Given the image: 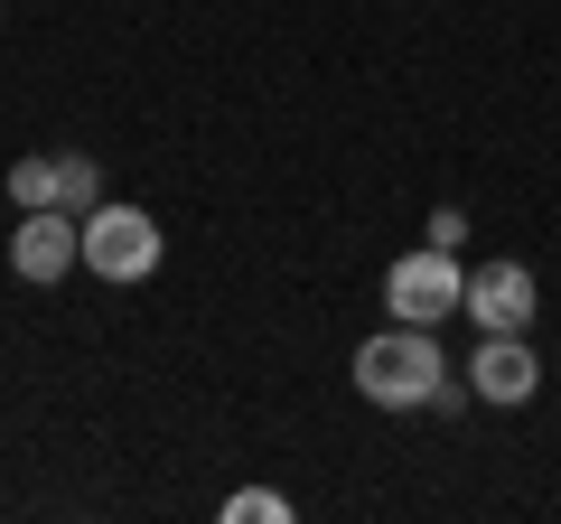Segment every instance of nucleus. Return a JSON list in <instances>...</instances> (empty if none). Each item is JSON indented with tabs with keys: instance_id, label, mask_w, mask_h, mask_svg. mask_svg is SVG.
<instances>
[{
	"instance_id": "1",
	"label": "nucleus",
	"mask_w": 561,
	"mask_h": 524,
	"mask_svg": "<svg viewBox=\"0 0 561 524\" xmlns=\"http://www.w3.org/2000/svg\"><path fill=\"white\" fill-rule=\"evenodd\" d=\"M440 384H449V356H440V338L412 328V319L375 328V338L356 346V394H365L375 412H421Z\"/></svg>"
},
{
	"instance_id": "2",
	"label": "nucleus",
	"mask_w": 561,
	"mask_h": 524,
	"mask_svg": "<svg viewBox=\"0 0 561 524\" xmlns=\"http://www.w3.org/2000/svg\"><path fill=\"white\" fill-rule=\"evenodd\" d=\"M383 309H393V319H412V328L459 319V309H468V272H459V253H449V243L393 253V272H383Z\"/></svg>"
},
{
	"instance_id": "3",
	"label": "nucleus",
	"mask_w": 561,
	"mask_h": 524,
	"mask_svg": "<svg viewBox=\"0 0 561 524\" xmlns=\"http://www.w3.org/2000/svg\"><path fill=\"white\" fill-rule=\"evenodd\" d=\"M160 216L150 206H113L103 197L94 216H84V262H94V282H150L160 272Z\"/></svg>"
},
{
	"instance_id": "4",
	"label": "nucleus",
	"mask_w": 561,
	"mask_h": 524,
	"mask_svg": "<svg viewBox=\"0 0 561 524\" xmlns=\"http://www.w3.org/2000/svg\"><path fill=\"white\" fill-rule=\"evenodd\" d=\"M84 262V216H66V206H20V235H10V272L20 282H66Z\"/></svg>"
},
{
	"instance_id": "5",
	"label": "nucleus",
	"mask_w": 561,
	"mask_h": 524,
	"mask_svg": "<svg viewBox=\"0 0 561 524\" xmlns=\"http://www.w3.org/2000/svg\"><path fill=\"white\" fill-rule=\"evenodd\" d=\"M534 309H542V282L524 272V262H478V272H468V309L459 319H478L486 338H524Z\"/></svg>"
},
{
	"instance_id": "6",
	"label": "nucleus",
	"mask_w": 561,
	"mask_h": 524,
	"mask_svg": "<svg viewBox=\"0 0 561 524\" xmlns=\"http://www.w3.org/2000/svg\"><path fill=\"white\" fill-rule=\"evenodd\" d=\"M468 394H478V403H496V412L534 403V394H542V356H534L524 338H486L478 356H468Z\"/></svg>"
},
{
	"instance_id": "7",
	"label": "nucleus",
	"mask_w": 561,
	"mask_h": 524,
	"mask_svg": "<svg viewBox=\"0 0 561 524\" xmlns=\"http://www.w3.org/2000/svg\"><path fill=\"white\" fill-rule=\"evenodd\" d=\"M57 206L66 216H94L103 206V160H57Z\"/></svg>"
},
{
	"instance_id": "8",
	"label": "nucleus",
	"mask_w": 561,
	"mask_h": 524,
	"mask_svg": "<svg viewBox=\"0 0 561 524\" xmlns=\"http://www.w3.org/2000/svg\"><path fill=\"white\" fill-rule=\"evenodd\" d=\"M225 524H290V497H272V487H234V497H225Z\"/></svg>"
},
{
	"instance_id": "9",
	"label": "nucleus",
	"mask_w": 561,
	"mask_h": 524,
	"mask_svg": "<svg viewBox=\"0 0 561 524\" xmlns=\"http://www.w3.org/2000/svg\"><path fill=\"white\" fill-rule=\"evenodd\" d=\"M10 206H57V160H20L10 169Z\"/></svg>"
},
{
	"instance_id": "10",
	"label": "nucleus",
	"mask_w": 561,
	"mask_h": 524,
	"mask_svg": "<svg viewBox=\"0 0 561 524\" xmlns=\"http://www.w3.org/2000/svg\"><path fill=\"white\" fill-rule=\"evenodd\" d=\"M421 243H449V253H459V243H468V216H459V206H440V216H431V235H421Z\"/></svg>"
}]
</instances>
